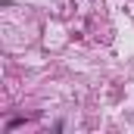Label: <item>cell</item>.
I'll use <instances>...</instances> for the list:
<instances>
[{"mask_svg": "<svg viewBox=\"0 0 134 134\" xmlns=\"http://www.w3.org/2000/svg\"><path fill=\"white\" fill-rule=\"evenodd\" d=\"M19 125H25V119H9V122H6V131H16Z\"/></svg>", "mask_w": 134, "mask_h": 134, "instance_id": "cell-1", "label": "cell"}]
</instances>
